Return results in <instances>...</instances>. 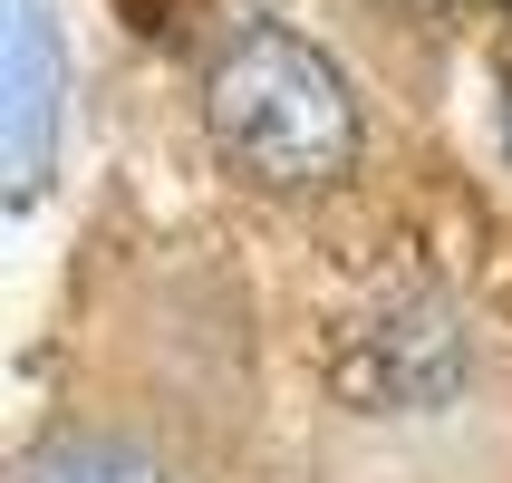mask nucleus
Returning a JSON list of instances; mask_svg holds the SVG:
<instances>
[{
    "label": "nucleus",
    "instance_id": "f257e3e1",
    "mask_svg": "<svg viewBox=\"0 0 512 483\" xmlns=\"http://www.w3.org/2000/svg\"><path fill=\"white\" fill-rule=\"evenodd\" d=\"M203 126H213V155L261 194H329L368 136L358 87L300 29H242L203 78Z\"/></svg>",
    "mask_w": 512,
    "mask_h": 483
},
{
    "label": "nucleus",
    "instance_id": "f03ea898",
    "mask_svg": "<svg viewBox=\"0 0 512 483\" xmlns=\"http://www.w3.org/2000/svg\"><path fill=\"white\" fill-rule=\"evenodd\" d=\"M464 368H474V348H464V319L445 290H387L329 348V387L368 416H426L464 387Z\"/></svg>",
    "mask_w": 512,
    "mask_h": 483
},
{
    "label": "nucleus",
    "instance_id": "7ed1b4c3",
    "mask_svg": "<svg viewBox=\"0 0 512 483\" xmlns=\"http://www.w3.org/2000/svg\"><path fill=\"white\" fill-rule=\"evenodd\" d=\"M20 483H174V474L136 445H107V435H58L20 464Z\"/></svg>",
    "mask_w": 512,
    "mask_h": 483
}]
</instances>
